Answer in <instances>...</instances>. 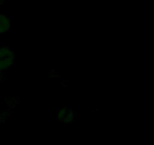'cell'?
Wrapping results in <instances>:
<instances>
[{
	"label": "cell",
	"mask_w": 154,
	"mask_h": 145,
	"mask_svg": "<svg viewBox=\"0 0 154 145\" xmlns=\"http://www.w3.org/2000/svg\"><path fill=\"white\" fill-rule=\"evenodd\" d=\"M69 110H70V109L67 108V107H66L60 108L58 111L57 119H58L61 122L64 123L65 120H66V117H67V116H68V113H69Z\"/></svg>",
	"instance_id": "cell-3"
},
{
	"label": "cell",
	"mask_w": 154,
	"mask_h": 145,
	"mask_svg": "<svg viewBox=\"0 0 154 145\" xmlns=\"http://www.w3.org/2000/svg\"><path fill=\"white\" fill-rule=\"evenodd\" d=\"M14 52L8 46L0 48V72L11 67L14 62Z\"/></svg>",
	"instance_id": "cell-1"
},
{
	"label": "cell",
	"mask_w": 154,
	"mask_h": 145,
	"mask_svg": "<svg viewBox=\"0 0 154 145\" xmlns=\"http://www.w3.org/2000/svg\"><path fill=\"white\" fill-rule=\"evenodd\" d=\"M10 18L6 14L0 13V34H5L10 30Z\"/></svg>",
	"instance_id": "cell-2"
},
{
	"label": "cell",
	"mask_w": 154,
	"mask_h": 145,
	"mask_svg": "<svg viewBox=\"0 0 154 145\" xmlns=\"http://www.w3.org/2000/svg\"><path fill=\"white\" fill-rule=\"evenodd\" d=\"M1 78H2V77H1V72H0V80H1Z\"/></svg>",
	"instance_id": "cell-4"
}]
</instances>
